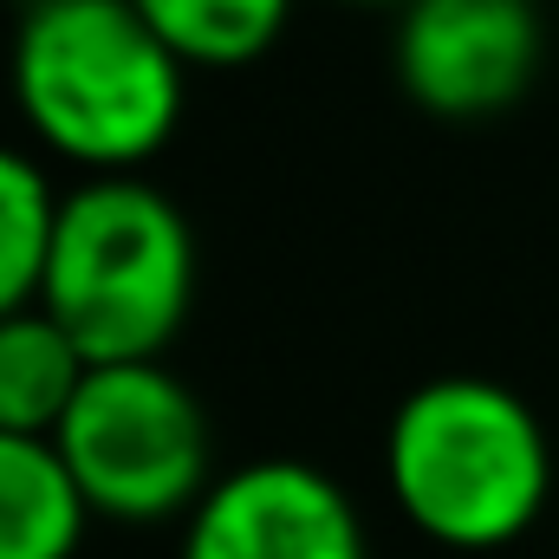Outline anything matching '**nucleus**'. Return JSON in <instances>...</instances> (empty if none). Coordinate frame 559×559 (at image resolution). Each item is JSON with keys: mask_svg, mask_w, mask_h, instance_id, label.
<instances>
[{"mask_svg": "<svg viewBox=\"0 0 559 559\" xmlns=\"http://www.w3.org/2000/svg\"><path fill=\"white\" fill-rule=\"evenodd\" d=\"M7 92L33 150L79 176H143L189 105V66L131 0L26 7L7 46Z\"/></svg>", "mask_w": 559, "mask_h": 559, "instance_id": "obj_1", "label": "nucleus"}, {"mask_svg": "<svg viewBox=\"0 0 559 559\" xmlns=\"http://www.w3.org/2000/svg\"><path fill=\"white\" fill-rule=\"evenodd\" d=\"M559 436L495 378H429L384 423V488L449 554L514 547L554 501Z\"/></svg>", "mask_w": 559, "mask_h": 559, "instance_id": "obj_2", "label": "nucleus"}, {"mask_svg": "<svg viewBox=\"0 0 559 559\" xmlns=\"http://www.w3.org/2000/svg\"><path fill=\"white\" fill-rule=\"evenodd\" d=\"M39 306L92 365L163 358L195 306L189 215L143 176H79L59 195Z\"/></svg>", "mask_w": 559, "mask_h": 559, "instance_id": "obj_3", "label": "nucleus"}, {"mask_svg": "<svg viewBox=\"0 0 559 559\" xmlns=\"http://www.w3.org/2000/svg\"><path fill=\"white\" fill-rule=\"evenodd\" d=\"M52 449L72 468L92 521H189L195 501L215 488L209 417L163 358L92 365L72 411L52 429Z\"/></svg>", "mask_w": 559, "mask_h": 559, "instance_id": "obj_4", "label": "nucleus"}, {"mask_svg": "<svg viewBox=\"0 0 559 559\" xmlns=\"http://www.w3.org/2000/svg\"><path fill=\"white\" fill-rule=\"evenodd\" d=\"M547 59V26L534 0H404L391 33L397 92L442 118L481 124L514 111Z\"/></svg>", "mask_w": 559, "mask_h": 559, "instance_id": "obj_5", "label": "nucleus"}, {"mask_svg": "<svg viewBox=\"0 0 559 559\" xmlns=\"http://www.w3.org/2000/svg\"><path fill=\"white\" fill-rule=\"evenodd\" d=\"M176 559H371L365 554V521L352 495L299 462V455H261L228 475L195 501L182 521Z\"/></svg>", "mask_w": 559, "mask_h": 559, "instance_id": "obj_6", "label": "nucleus"}, {"mask_svg": "<svg viewBox=\"0 0 559 559\" xmlns=\"http://www.w3.org/2000/svg\"><path fill=\"white\" fill-rule=\"evenodd\" d=\"M85 521L92 508L52 436L0 429V559H72Z\"/></svg>", "mask_w": 559, "mask_h": 559, "instance_id": "obj_7", "label": "nucleus"}, {"mask_svg": "<svg viewBox=\"0 0 559 559\" xmlns=\"http://www.w3.org/2000/svg\"><path fill=\"white\" fill-rule=\"evenodd\" d=\"M92 358L72 345V332L46 306H20L0 319V429L13 436H52L72 411Z\"/></svg>", "mask_w": 559, "mask_h": 559, "instance_id": "obj_8", "label": "nucleus"}, {"mask_svg": "<svg viewBox=\"0 0 559 559\" xmlns=\"http://www.w3.org/2000/svg\"><path fill=\"white\" fill-rule=\"evenodd\" d=\"M131 7L189 72H241L267 59L293 26V0H131Z\"/></svg>", "mask_w": 559, "mask_h": 559, "instance_id": "obj_9", "label": "nucleus"}, {"mask_svg": "<svg viewBox=\"0 0 559 559\" xmlns=\"http://www.w3.org/2000/svg\"><path fill=\"white\" fill-rule=\"evenodd\" d=\"M52 228H59V189L46 163L20 143H0V319L39 306Z\"/></svg>", "mask_w": 559, "mask_h": 559, "instance_id": "obj_10", "label": "nucleus"}, {"mask_svg": "<svg viewBox=\"0 0 559 559\" xmlns=\"http://www.w3.org/2000/svg\"><path fill=\"white\" fill-rule=\"evenodd\" d=\"M358 7H404V0H358Z\"/></svg>", "mask_w": 559, "mask_h": 559, "instance_id": "obj_11", "label": "nucleus"}, {"mask_svg": "<svg viewBox=\"0 0 559 559\" xmlns=\"http://www.w3.org/2000/svg\"><path fill=\"white\" fill-rule=\"evenodd\" d=\"M26 7H66V0H26Z\"/></svg>", "mask_w": 559, "mask_h": 559, "instance_id": "obj_12", "label": "nucleus"}]
</instances>
